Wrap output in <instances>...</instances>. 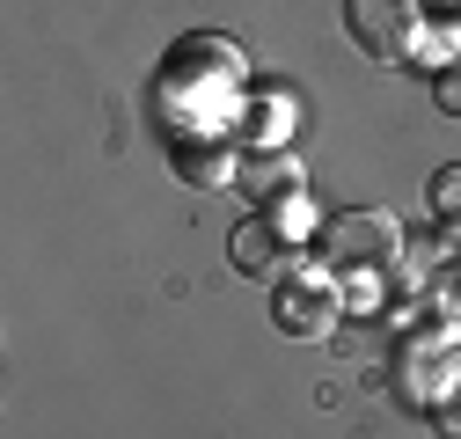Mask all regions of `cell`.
<instances>
[{
	"instance_id": "1",
	"label": "cell",
	"mask_w": 461,
	"mask_h": 439,
	"mask_svg": "<svg viewBox=\"0 0 461 439\" xmlns=\"http://www.w3.org/2000/svg\"><path fill=\"white\" fill-rule=\"evenodd\" d=\"M315 242H322V256H330L337 271H381V264L402 256V228H395L388 205H352V212L322 220Z\"/></svg>"
},
{
	"instance_id": "2",
	"label": "cell",
	"mask_w": 461,
	"mask_h": 439,
	"mask_svg": "<svg viewBox=\"0 0 461 439\" xmlns=\"http://www.w3.org/2000/svg\"><path fill=\"white\" fill-rule=\"evenodd\" d=\"M344 37H352L374 67H395V59L418 51L425 15H418V0H344Z\"/></svg>"
},
{
	"instance_id": "3",
	"label": "cell",
	"mask_w": 461,
	"mask_h": 439,
	"mask_svg": "<svg viewBox=\"0 0 461 439\" xmlns=\"http://www.w3.org/2000/svg\"><path fill=\"white\" fill-rule=\"evenodd\" d=\"M337 286L330 279H315V271H301V279H285L278 293H271V322H278V337H301V345H315V337H330L337 329Z\"/></svg>"
},
{
	"instance_id": "4",
	"label": "cell",
	"mask_w": 461,
	"mask_h": 439,
	"mask_svg": "<svg viewBox=\"0 0 461 439\" xmlns=\"http://www.w3.org/2000/svg\"><path fill=\"white\" fill-rule=\"evenodd\" d=\"M454 381H461V359H454L447 337H411V345L395 352V389L411 396V403H425V410H439L454 396Z\"/></svg>"
},
{
	"instance_id": "5",
	"label": "cell",
	"mask_w": 461,
	"mask_h": 439,
	"mask_svg": "<svg viewBox=\"0 0 461 439\" xmlns=\"http://www.w3.org/2000/svg\"><path fill=\"white\" fill-rule=\"evenodd\" d=\"M227 264L242 271V279H301V249L285 228L271 220H242L235 235H227Z\"/></svg>"
},
{
	"instance_id": "6",
	"label": "cell",
	"mask_w": 461,
	"mask_h": 439,
	"mask_svg": "<svg viewBox=\"0 0 461 439\" xmlns=\"http://www.w3.org/2000/svg\"><path fill=\"white\" fill-rule=\"evenodd\" d=\"M235 184L257 198V205H285V198H301V161L294 154H285V147H257L249 161H242V169H235Z\"/></svg>"
},
{
	"instance_id": "7",
	"label": "cell",
	"mask_w": 461,
	"mask_h": 439,
	"mask_svg": "<svg viewBox=\"0 0 461 439\" xmlns=\"http://www.w3.org/2000/svg\"><path fill=\"white\" fill-rule=\"evenodd\" d=\"M242 132H249L257 147H285V132H294V95H285V88H278V95H271V88H264V95H249Z\"/></svg>"
},
{
	"instance_id": "8",
	"label": "cell",
	"mask_w": 461,
	"mask_h": 439,
	"mask_svg": "<svg viewBox=\"0 0 461 439\" xmlns=\"http://www.w3.org/2000/svg\"><path fill=\"white\" fill-rule=\"evenodd\" d=\"M176 169H184V184H227L235 176L227 147H212V139H176Z\"/></svg>"
},
{
	"instance_id": "9",
	"label": "cell",
	"mask_w": 461,
	"mask_h": 439,
	"mask_svg": "<svg viewBox=\"0 0 461 439\" xmlns=\"http://www.w3.org/2000/svg\"><path fill=\"white\" fill-rule=\"evenodd\" d=\"M425 198H432V212L447 220V228H461V169H439V176L425 184Z\"/></svg>"
},
{
	"instance_id": "10",
	"label": "cell",
	"mask_w": 461,
	"mask_h": 439,
	"mask_svg": "<svg viewBox=\"0 0 461 439\" xmlns=\"http://www.w3.org/2000/svg\"><path fill=\"white\" fill-rule=\"evenodd\" d=\"M432 95H439V110H447V118H461V59H447V67H439Z\"/></svg>"
},
{
	"instance_id": "11",
	"label": "cell",
	"mask_w": 461,
	"mask_h": 439,
	"mask_svg": "<svg viewBox=\"0 0 461 439\" xmlns=\"http://www.w3.org/2000/svg\"><path fill=\"white\" fill-rule=\"evenodd\" d=\"M439 432H447V439H461V410H439Z\"/></svg>"
},
{
	"instance_id": "12",
	"label": "cell",
	"mask_w": 461,
	"mask_h": 439,
	"mask_svg": "<svg viewBox=\"0 0 461 439\" xmlns=\"http://www.w3.org/2000/svg\"><path fill=\"white\" fill-rule=\"evenodd\" d=\"M454 30H461V0H454Z\"/></svg>"
}]
</instances>
